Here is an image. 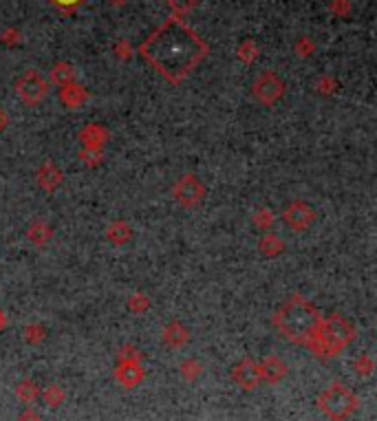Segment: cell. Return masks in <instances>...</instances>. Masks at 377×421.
I'll list each match as a JSON object with an SVG mask.
<instances>
[{"instance_id":"1","label":"cell","mask_w":377,"mask_h":421,"mask_svg":"<svg viewBox=\"0 0 377 421\" xmlns=\"http://www.w3.org/2000/svg\"><path fill=\"white\" fill-rule=\"evenodd\" d=\"M141 58L168 82L179 84L201 65L207 45L181 18H168L139 47Z\"/></svg>"},{"instance_id":"2","label":"cell","mask_w":377,"mask_h":421,"mask_svg":"<svg viewBox=\"0 0 377 421\" xmlns=\"http://www.w3.org/2000/svg\"><path fill=\"white\" fill-rule=\"evenodd\" d=\"M322 320L324 318L320 315V311L307 298H302L300 293L289 296L274 315V324L278 326V331L287 340L302 346H309L313 335L318 333Z\"/></svg>"},{"instance_id":"3","label":"cell","mask_w":377,"mask_h":421,"mask_svg":"<svg viewBox=\"0 0 377 421\" xmlns=\"http://www.w3.org/2000/svg\"><path fill=\"white\" fill-rule=\"evenodd\" d=\"M355 338V329L349 320H344L342 315H331V318L322 320L318 333L313 335L309 342V349L318 357H333L338 355L344 346H349Z\"/></svg>"},{"instance_id":"4","label":"cell","mask_w":377,"mask_h":421,"mask_svg":"<svg viewBox=\"0 0 377 421\" xmlns=\"http://www.w3.org/2000/svg\"><path fill=\"white\" fill-rule=\"evenodd\" d=\"M358 406H360L358 397L353 395L351 388H347L340 382L329 384L318 395V408L331 421H347L355 413V408H358Z\"/></svg>"},{"instance_id":"5","label":"cell","mask_w":377,"mask_h":421,"mask_svg":"<svg viewBox=\"0 0 377 421\" xmlns=\"http://www.w3.org/2000/svg\"><path fill=\"white\" fill-rule=\"evenodd\" d=\"M49 84L40 76L38 71H27L25 76H20L16 82V95L20 102H25L27 106H36L38 102L45 100Z\"/></svg>"},{"instance_id":"6","label":"cell","mask_w":377,"mask_h":421,"mask_svg":"<svg viewBox=\"0 0 377 421\" xmlns=\"http://www.w3.org/2000/svg\"><path fill=\"white\" fill-rule=\"evenodd\" d=\"M203 194H205V187L194 174H183L172 187L174 201L179 205H185V207H194L196 203H201Z\"/></svg>"},{"instance_id":"7","label":"cell","mask_w":377,"mask_h":421,"mask_svg":"<svg viewBox=\"0 0 377 421\" xmlns=\"http://www.w3.org/2000/svg\"><path fill=\"white\" fill-rule=\"evenodd\" d=\"M282 220L293 229V231H305L313 220H316V212H313V207L302 203V201H293L291 205L285 207V212H282Z\"/></svg>"},{"instance_id":"8","label":"cell","mask_w":377,"mask_h":421,"mask_svg":"<svg viewBox=\"0 0 377 421\" xmlns=\"http://www.w3.org/2000/svg\"><path fill=\"white\" fill-rule=\"evenodd\" d=\"M251 89H254L251 93H254V98L260 104H274L282 95V91H285V84H282L274 73H265V76H260L256 80V84Z\"/></svg>"},{"instance_id":"9","label":"cell","mask_w":377,"mask_h":421,"mask_svg":"<svg viewBox=\"0 0 377 421\" xmlns=\"http://www.w3.org/2000/svg\"><path fill=\"white\" fill-rule=\"evenodd\" d=\"M232 380L240 388H243V391H254V388L263 382V375H260V364L254 362V360H243L238 366H234Z\"/></svg>"},{"instance_id":"10","label":"cell","mask_w":377,"mask_h":421,"mask_svg":"<svg viewBox=\"0 0 377 421\" xmlns=\"http://www.w3.org/2000/svg\"><path fill=\"white\" fill-rule=\"evenodd\" d=\"M115 377L126 388H135L144 380V371L139 360H119V366L115 368Z\"/></svg>"},{"instance_id":"11","label":"cell","mask_w":377,"mask_h":421,"mask_svg":"<svg viewBox=\"0 0 377 421\" xmlns=\"http://www.w3.org/2000/svg\"><path fill=\"white\" fill-rule=\"evenodd\" d=\"M38 183L45 187L47 192H54L56 187L62 183V172L58 170L54 161H47V163L38 170Z\"/></svg>"},{"instance_id":"12","label":"cell","mask_w":377,"mask_h":421,"mask_svg":"<svg viewBox=\"0 0 377 421\" xmlns=\"http://www.w3.org/2000/svg\"><path fill=\"white\" fill-rule=\"evenodd\" d=\"M285 373H287V366L282 364L278 357H267L265 362H260V375H263V380L265 382H271V384H276V382H280L282 377H285Z\"/></svg>"},{"instance_id":"13","label":"cell","mask_w":377,"mask_h":421,"mask_svg":"<svg viewBox=\"0 0 377 421\" xmlns=\"http://www.w3.org/2000/svg\"><path fill=\"white\" fill-rule=\"evenodd\" d=\"M106 137H108L106 128H102L100 124H89L87 128L82 130L80 139H82L84 144H87V148L100 150L102 146H104V141H106Z\"/></svg>"},{"instance_id":"14","label":"cell","mask_w":377,"mask_h":421,"mask_svg":"<svg viewBox=\"0 0 377 421\" xmlns=\"http://www.w3.org/2000/svg\"><path fill=\"white\" fill-rule=\"evenodd\" d=\"M60 100L67 104L69 109H80L84 102H87V91L78 84H67V87L60 89Z\"/></svg>"},{"instance_id":"15","label":"cell","mask_w":377,"mask_h":421,"mask_svg":"<svg viewBox=\"0 0 377 421\" xmlns=\"http://www.w3.org/2000/svg\"><path fill=\"white\" fill-rule=\"evenodd\" d=\"M130 236H133V229L128 223H124V220H115V223L106 227V238L113 245H124Z\"/></svg>"},{"instance_id":"16","label":"cell","mask_w":377,"mask_h":421,"mask_svg":"<svg viewBox=\"0 0 377 421\" xmlns=\"http://www.w3.org/2000/svg\"><path fill=\"white\" fill-rule=\"evenodd\" d=\"M163 342L170 346H183L187 342V329L179 322H172L168 329H163Z\"/></svg>"},{"instance_id":"17","label":"cell","mask_w":377,"mask_h":421,"mask_svg":"<svg viewBox=\"0 0 377 421\" xmlns=\"http://www.w3.org/2000/svg\"><path fill=\"white\" fill-rule=\"evenodd\" d=\"M27 236H29L31 243H36V245L42 247V245H45L47 240L51 238V227H49L47 223H42V220H36V223L29 227Z\"/></svg>"},{"instance_id":"18","label":"cell","mask_w":377,"mask_h":421,"mask_svg":"<svg viewBox=\"0 0 377 421\" xmlns=\"http://www.w3.org/2000/svg\"><path fill=\"white\" fill-rule=\"evenodd\" d=\"M73 78H76V71H73L69 65H56L54 71H51V80H54L56 84H60V87H67V84L73 82Z\"/></svg>"},{"instance_id":"19","label":"cell","mask_w":377,"mask_h":421,"mask_svg":"<svg viewBox=\"0 0 377 421\" xmlns=\"http://www.w3.org/2000/svg\"><path fill=\"white\" fill-rule=\"evenodd\" d=\"M282 247H285V243L276 236V234H267L263 240H260V251H263L265 256H276L282 251Z\"/></svg>"},{"instance_id":"20","label":"cell","mask_w":377,"mask_h":421,"mask_svg":"<svg viewBox=\"0 0 377 421\" xmlns=\"http://www.w3.org/2000/svg\"><path fill=\"white\" fill-rule=\"evenodd\" d=\"M38 395H40L38 386H36L34 382H31V380H25V382H20V384H18V397H20V402L31 404Z\"/></svg>"},{"instance_id":"21","label":"cell","mask_w":377,"mask_h":421,"mask_svg":"<svg viewBox=\"0 0 377 421\" xmlns=\"http://www.w3.org/2000/svg\"><path fill=\"white\" fill-rule=\"evenodd\" d=\"M42 397H45V402H47L51 408H56V406H60L62 402H65V393H62L60 386H49Z\"/></svg>"},{"instance_id":"22","label":"cell","mask_w":377,"mask_h":421,"mask_svg":"<svg viewBox=\"0 0 377 421\" xmlns=\"http://www.w3.org/2000/svg\"><path fill=\"white\" fill-rule=\"evenodd\" d=\"M181 375L185 377V380H194L196 375H201V364L198 362H183L181 364Z\"/></svg>"},{"instance_id":"23","label":"cell","mask_w":377,"mask_h":421,"mask_svg":"<svg viewBox=\"0 0 377 421\" xmlns=\"http://www.w3.org/2000/svg\"><path fill=\"white\" fill-rule=\"evenodd\" d=\"M355 371H358V375H364L369 377L373 373V360L369 355H362L358 362H355Z\"/></svg>"},{"instance_id":"24","label":"cell","mask_w":377,"mask_h":421,"mask_svg":"<svg viewBox=\"0 0 377 421\" xmlns=\"http://www.w3.org/2000/svg\"><path fill=\"white\" fill-rule=\"evenodd\" d=\"M128 307H130L133 311H146V309L150 307V302H148V298H146V296L137 293V296H133V298L128 300Z\"/></svg>"},{"instance_id":"25","label":"cell","mask_w":377,"mask_h":421,"mask_svg":"<svg viewBox=\"0 0 377 421\" xmlns=\"http://www.w3.org/2000/svg\"><path fill=\"white\" fill-rule=\"evenodd\" d=\"M25 338H27L29 342L45 340V329H40V326H29V329L25 331Z\"/></svg>"},{"instance_id":"26","label":"cell","mask_w":377,"mask_h":421,"mask_svg":"<svg viewBox=\"0 0 377 421\" xmlns=\"http://www.w3.org/2000/svg\"><path fill=\"white\" fill-rule=\"evenodd\" d=\"M254 220H256V223L263 225V227H267L269 223H274V216H271L267 209H258L256 216H254Z\"/></svg>"},{"instance_id":"27","label":"cell","mask_w":377,"mask_h":421,"mask_svg":"<svg viewBox=\"0 0 377 421\" xmlns=\"http://www.w3.org/2000/svg\"><path fill=\"white\" fill-rule=\"evenodd\" d=\"M82 157H84V161H87L89 166H93V163H100L102 152L100 150H93V148H87V150L82 152Z\"/></svg>"},{"instance_id":"28","label":"cell","mask_w":377,"mask_h":421,"mask_svg":"<svg viewBox=\"0 0 377 421\" xmlns=\"http://www.w3.org/2000/svg\"><path fill=\"white\" fill-rule=\"evenodd\" d=\"M56 7H62V9H73V7H78L82 0H51Z\"/></svg>"},{"instance_id":"29","label":"cell","mask_w":377,"mask_h":421,"mask_svg":"<svg viewBox=\"0 0 377 421\" xmlns=\"http://www.w3.org/2000/svg\"><path fill=\"white\" fill-rule=\"evenodd\" d=\"M20 421H40V415L36 413V410L27 408L23 415H20Z\"/></svg>"},{"instance_id":"30","label":"cell","mask_w":377,"mask_h":421,"mask_svg":"<svg viewBox=\"0 0 377 421\" xmlns=\"http://www.w3.org/2000/svg\"><path fill=\"white\" fill-rule=\"evenodd\" d=\"M7 124H9V115L3 109H0V133L7 128Z\"/></svg>"},{"instance_id":"31","label":"cell","mask_w":377,"mask_h":421,"mask_svg":"<svg viewBox=\"0 0 377 421\" xmlns=\"http://www.w3.org/2000/svg\"><path fill=\"white\" fill-rule=\"evenodd\" d=\"M7 324V318H5V313L0 311V331H3V326Z\"/></svg>"}]
</instances>
